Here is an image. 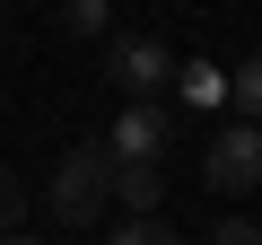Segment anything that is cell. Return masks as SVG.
I'll use <instances>...</instances> for the list:
<instances>
[{
    "label": "cell",
    "mask_w": 262,
    "mask_h": 245,
    "mask_svg": "<svg viewBox=\"0 0 262 245\" xmlns=\"http://www.w3.org/2000/svg\"><path fill=\"white\" fill-rule=\"evenodd\" d=\"M114 210V158L105 140H79L53 158V228H96Z\"/></svg>",
    "instance_id": "cell-1"
},
{
    "label": "cell",
    "mask_w": 262,
    "mask_h": 245,
    "mask_svg": "<svg viewBox=\"0 0 262 245\" xmlns=\"http://www.w3.org/2000/svg\"><path fill=\"white\" fill-rule=\"evenodd\" d=\"M201 184L227 193V201L262 193V132H253V122H219V132L201 140Z\"/></svg>",
    "instance_id": "cell-2"
},
{
    "label": "cell",
    "mask_w": 262,
    "mask_h": 245,
    "mask_svg": "<svg viewBox=\"0 0 262 245\" xmlns=\"http://www.w3.org/2000/svg\"><path fill=\"white\" fill-rule=\"evenodd\" d=\"M166 149H175V114L166 105H122V122L105 132L114 167H166Z\"/></svg>",
    "instance_id": "cell-3"
},
{
    "label": "cell",
    "mask_w": 262,
    "mask_h": 245,
    "mask_svg": "<svg viewBox=\"0 0 262 245\" xmlns=\"http://www.w3.org/2000/svg\"><path fill=\"white\" fill-rule=\"evenodd\" d=\"M105 79H114L122 96H140V105H149V96L175 79V53H166L158 35H114V44H105Z\"/></svg>",
    "instance_id": "cell-4"
},
{
    "label": "cell",
    "mask_w": 262,
    "mask_h": 245,
    "mask_svg": "<svg viewBox=\"0 0 262 245\" xmlns=\"http://www.w3.org/2000/svg\"><path fill=\"white\" fill-rule=\"evenodd\" d=\"M158 201H166V167H114V210L158 219Z\"/></svg>",
    "instance_id": "cell-5"
},
{
    "label": "cell",
    "mask_w": 262,
    "mask_h": 245,
    "mask_svg": "<svg viewBox=\"0 0 262 245\" xmlns=\"http://www.w3.org/2000/svg\"><path fill=\"white\" fill-rule=\"evenodd\" d=\"M227 105H236V122H253V132H262V53L227 70Z\"/></svg>",
    "instance_id": "cell-6"
},
{
    "label": "cell",
    "mask_w": 262,
    "mask_h": 245,
    "mask_svg": "<svg viewBox=\"0 0 262 245\" xmlns=\"http://www.w3.org/2000/svg\"><path fill=\"white\" fill-rule=\"evenodd\" d=\"M175 79H184V105H227V79L210 62H175Z\"/></svg>",
    "instance_id": "cell-7"
},
{
    "label": "cell",
    "mask_w": 262,
    "mask_h": 245,
    "mask_svg": "<svg viewBox=\"0 0 262 245\" xmlns=\"http://www.w3.org/2000/svg\"><path fill=\"white\" fill-rule=\"evenodd\" d=\"M105 245H184V236H175L166 219H122V228H114Z\"/></svg>",
    "instance_id": "cell-8"
},
{
    "label": "cell",
    "mask_w": 262,
    "mask_h": 245,
    "mask_svg": "<svg viewBox=\"0 0 262 245\" xmlns=\"http://www.w3.org/2000/svg\"><path fill=\"white\" fill-rule=\"evenodd\" d=\"M18 219H27V184L0 167V236H18Z\"/></svg>",
    "instance_id": "cell-9"
},
{
    "label": "cell",
    "mask_w": 262,
    "mask_h": 245,
    "mask_svg": "<svg viewBox=\"0 0 262 245\" xmlns=\"http://www.w3.org/2000/svg\"><path fill=\"white\" fill-rule=\"evenodd\" d=\"M61 27H70V35H105L114 18H105V0H70V9H61Z\"/></svg>",
    "instance_id": "cell-10"
},
{
    "label": "cell",
    "mask_w": 262,
    "mask_h": 245,
    "mask_svg": "<svg viewBox=\"0 0 262 245\" xmlns=\"http://www.w3.org/2000/svg\"><path fill=\"white\" fill-rule=\"evenodd\" d=\"M201 245H262V219H219Z\"/></svg>",
    "instance_id": "cell-11"
},
{
    "label": "cell",
    "mask_w": 262,
    "mask_h": 245,
    "mask_svg": "<svg viewBox=\"0 0 262 245\" xmlns=\"http://www.w3.org/2000/svg\"><path fill=\"white\" fill-rule=\"evenodd\" d=\"M0 245H44V236H27V228H18V236H0Z\"/></svg>",
    "instance_id": "cell-12"
}]
</instances>
